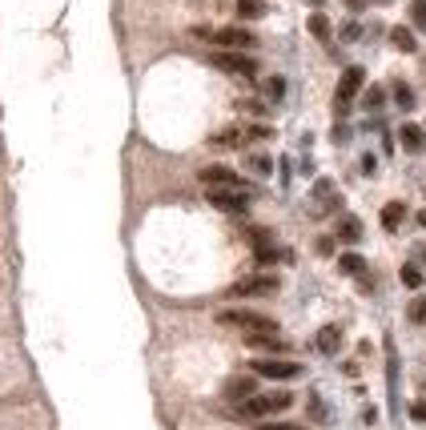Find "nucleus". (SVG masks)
Here are the masks:
<instances>
[{"instance_id": "obj_21", "label": "nucleus", "mask_w": 426, "mask_h": 430, "mask_svg": "<svg viewBox=\"0 0 426 430\" xmlns=\"http://www.w3.org/2000/svg\"><path fill=\"white\" fill-rule=\"evenodd\" d=\"M237 17L241 21H258V17H265V4L261 0H237Z\"/></svg>"}, {"instance_id": "obj_22", "label": "nucleus", "mask_w": 426, "mask_h": 430, "mask_svg": "<svg viewBox=\"0 0 426 430\" xmlns=\"http://www.w3.org/2000/svg\"><path fill=\"white\" fill-rule=\"evenodd\" d=\"M406 318H410L414 326H426V294H418V298L406 306Z\"/></svg>"}, {"instance_id": "obj_25", "label": "nucleus", "mask_w": 426, "mask_h": 430, "mask_svg": "<svg viewBox=\"0 0 426 430\" xmlns=\"http://www.w3.org/2000/svg\"><path fill=\"white\" fill-rule=\"evenodd\" d=\"M265 96H270V101H282V96H285V81H282V76H270V81H265Z\"/></svg>"}, {"instance_id": "obj_20", "label": "nucleus", "mask_w": 426, "mask_h": 430, "mask_svg": "<svg viewBox=\"0 0 426 430\" xmlns=\"http://www.w3.org/2000/svg\"><path fill=\"white\" fill-rule=\"evenodd\" d=\"M398 282H403L406 289H423V269L414 262H406L403 269H398Z\"/></svg>"}, {"instance_id": "obj_28", "label": "nucleus", "mask_w": 426, "mask_h": 430, "mask_svg": "<svg viewBox=\"0 0 426 430\" xmlns=\"http://www.w3.org/2000/svg\"><path fill=\"white\" fill-rule=\"evenodd\" d=\"M410 17H414L418 28H426V0H414V4H410Z\"/></svg>"}, {"instance_id": "obj_18", "label": "nucleus", "mask_w": 426, "mask_h": 430, "mask_svg": "<svg viewBox=\"0 0 426 430\" xmlns=\"http://www.w3.org/2000/svg\"><path fill=\"white\" fill-rule=\"evenodd\" d=\"M310 37H314V41H322V45H330V41H334L330 21H326L322 12H314V17H310Z\"/></svg>"}, {"instance_id": "obj_11", "label": "nucleus", "mask_w": 426, "mask_h": 430, "mask_svg": "<svg viewBox=\"0 0 426 430\" xmlns=\"http://www.w3.org/2000/svg\"><path fill=\"white\" fill-rule=\"evenodd\" d=\"M398 141H403L406 153H423L426 149V129L423 125H414V121H406L403 129H398Z\"/></svg>"}, {"instance_id": "obj_14", "label": "nucleus", "mask_w": 426, "mask_h": 430, "mask_svg": "<svg viewBox=\"0 0 426 430\" xmlns=\"http://www.w3.org/2000/svg\"><path fill=\"white\" fill-rule=\"evenodd\" d=\"M403 221H406V201H386V205H382V229H386V234H394Z\"/></svg>"}, {"instance_id": "obj_3", "label": "nucleus", "mask_w": 426, "mask_h": 430, "mask_svg": "<svg viewBox=\"0 0 426 430\" xmlns=\"http://www.w3.org/2000/svg\"><path fill=\"white\" fill-rule=\"evenodd\" d=\"M197 37L213 41L217 48H230V52H250L258 45V37L250 28H241V24H234V28H197Z\"/></svg>"}, {"instance_id": "obj_36", "label": "nucleus", "mask_w": 426, "mask_h": 430, "mask_svg": "<svg viewBox=\"0 0 426 430\" xmlns=\"http://www.w3.org/2000/svg\"><path fill=\"white\" fill-rule=\"evenodd\" d=\"M423 258H426V249H423Z\"/></svg>"}, {"instance_id": "obj_7", "label": "nucleus", "mask_w": 426, "mask_h": 430, "mask_svg": "<svg viewBox=\"0 0 426 430\" xmlns=\"http://www.w3.org/2000/svg\"><path fill=\"white\" fill-rule=\"evenodd\" d=\"M265 294H278L274 274H254V278H241L230 286V298H265Z\"/></svg>"}, {"instance_id": "obj_37", "label": "nucleus", "mask_w": 426, "mask_h": 430, "mask_svg": "<svg viewBox=\"0 0 426 430\" xmlns=\"http://www.w3.org/2000/svg\"><path fill=\"white\" fill-rule=\"evenodd\" d=\"M423 129H426V125H423Z\"/></svg>"}, {"instance_id": "obj_35", "label": "nucleus", "mask_w": 426, "mask_h": 430, "mask_svg": "<svg viewBox=\"0 0 426 430\" xmlns=\"http://www.w3.org/2000/svg\"><path fill=\"white\" fill-rule=\"evenodd\" d=\"M378 4H390V0H378Z\"/></svg>"}, {"instance_id": "obj_15", "label": "nucleus", "mask_w": 426, "mask_h": 430, "mask_svg": "<svg viewBox=\"0 0 426 430\" xmlns=\"http://www.w3.org/2000/svg\"><path fill=\"white\" fill-rule=\"evenodd\" d=\"M338 238L346 241V245H354V241H362V221H358L354 214L338 217Z\"/></svg>"}, {"instance_id": "obj_8", "label": "nucleus", "mask_w": 426, "mask_h": 430, "mask_svg": "<svg viewBox=\"0 0 426 430\" xmlns=\"http://www.w3.org/2000/svg\"><path fill=\"white\" fill-rule=\"evenodd\" d=\"M205 201L221 214H245L250 209V190H210Z\"/></svg>"}, {"instance_id": "obj_13", "label": "nucleus", "mask_w": 426, "mask_h": 430, "mask_svg": "<svg viewBox=\"0 0 426 430\" xmlns=\"http://www.w3.org/2000/svg\"><path fill=\"white\" fill-rule=\"evenodd\" d=\"M314 346H318L322 354H338V350H342V326H322L318 338H314Z\"/></svg>"}, {"instance_id": "obj_9", "label": "nucleus", "mask_w": 426, "mask_h": 430, "mask_svg": "<svg viewBox=\"0 0 426 430\" xmlns=\"http://www.w3.org/2000/svg\"><path fill=\"white\" fill-rule=\"evenodd\" d=\"M197 177H201L210 190H245V177H237L234 169H225V165H205Z\"/></svg>"}, {"instance_id": "obj_29", "label": "nucleus", "mask_w": 426, "mask_h": 430, "mask_svg": "<svg viewBox=\"0 0 426 430\" xmlns=\"http://www.w3.org/2000/svg\"><path fill=\"white\" fill-rule=\"evenodd\" d=\"M410 418H414V422H426V398H418V402L410 407Z\"/></svg>"}, {"instance_id": "obj_27", "label": "nucleus", "mask_w": 426, "mask_h": 430, "mask_svg": "<svg viewBox=\"0 0 426 430\" xmlns=\"http://www.w3.org/2000/svg\"><path fill=\"white\" fill-rule=\"evenodd\" d=\"M241 137H245V133H237V129H225V133H217V137H213V145H237Z\"/></svg>"}, {"instance_id": "obj_23", "label": "nucleus", "mask_w": 426, "mask_h": 430, "mask_svg": "<svg viewBox=\"0 0 426 430\" xmlns=\"http://www.w3.org/2000/svg\"><path fill=\"white\" fill-rule=\"evenodd\" d=\"M362 105H366L370 113H378L382 105H386V89H382V85H374V89H366V96H362Z\"/></svg>"}, {"instance_id": "obj_33", "label": "nucleus", "mask_w": 426, "mask_h": 430, "mask_svg": "<svg viewBox=\"0 0 426 430\" xmlns=\"http://www.w3.org/2000/svg\"><path fill=\"white\" fill-rule=\"evenodd\" d=\"M346 8H350V12H362V8H366V0H346Z\"/></svg>"}, {"instance_id": "obj_32", "label": "nucleus", "mask_w": 426, "mask_h": 430, "mask_svg": "<svg viewBox=\"0 0 426 430\" xmlns=\"http://www.w3.org/2000/svg\"><path fill=\"white\" fill-rule=\"evenodd\" d=\"M318 254H334V241L330 238H318Z\"/></svg>"}, {"instance_id": "obj_30", "label": "nucleus", "mask_w": 426, "mask_h": 430, "mask_svg": "<svg viewBox=\"0 0 426 430\" xmlns=\"http://www.w3.org/2000/svg\"><path fill=\"white\" fill-rule=\"evenodd\" d=\"M374 169H378V161H374V153H366V157H362V173H366V177H370V173H374Z\"/></svg>"}, {"instance_id": "obj_24", "label": "nucleus", "mask_w": 426, "mask_h": 430, "mask_svg": "<svg viewBox=\"0 0 426 430\" xmlns=\"http://www.w3.org/2000/svg\"><path fill=\"white\" fill-rule=\"evenodd\" d=\"M314 197H318L322 205H334V181H330V177H318V185H314Z\"/></svg>"}, {"instance_id": "obj_5", "label": "nucleus", "mask_w": 426, "mask_h": 430, "mask_svg": "<svg viewBox=\"0 0 426 430\" xmlns=\"http://www.w3.org/2000/svg\"><path fill=\"white\" fill-rule=\"evenodd\" d=\"M254 374L270 382H294V378H302V366L290 358H254Z\"/></svg>"}, {"instance_id": "obj_4", "label": "nucleus", "mask_w": 426, "mask_h": 430, "mask_svg": "<svg viewBox=\"0 0 426 430\" xmlns=\"http://www.w3.org/2000/svg\"><path fill=\"white\" fill-rule=\"evenodd\" d=\"M210 65L213 69H221V72H234V76H245V81H254L258 76V61L250 57V52H230V48H217L210 57Z\"/></svg>"}, {"instance_id": "obj_2", "label": "nucleus", "mask_w": 426, "mask_h": 430, "mask_svg": "<svg viewBox=\"0 0 426 430\" xmlns=\"http://www.w3.org/2000/svg\"><path fill=\"white\" fill-rule=\"evenodd\" d=\"M217 322H221V326H237V330H245V334H278V322L265 318V314H258V310H221Z\"/></svg>"}, {"instance_id": "obj_16", "label": "nucleus", "mask_w": 426, "mask_h": 430, "mask_svg": "<svg viewBox=\"0 0 426 430\" xmlns=\"http://www.w3.org/2000/svg\"><path fill=\"white\" fill-rule=\"evenodd\" d=\"M390 45L403 48V52H414V48H418V41H414V32H410L406 24H398V28H390Z\"/></svg>"}, {"instance_id": "obj_34", "label": "nucleus", "mask_w": 426, "mask_h": 430, "mask_svg": "<svg viewBox=\"0 0 426 430\" xmlns=\"http://www.w3.org/2000/svg\"><path fill=\"white\" fill-rule=\"evenodd\" d=\"M418 225H423V229H426V209H423V214H418Z\"/></svg>"}, {"instance_id": "obj_12", "label": "nucleus", "mask_w": 426, "mask_h": 430, "mask_svg": "<svg viewBox=\"0 0 426 430\" xmlns=\"http://www.w3.org/2000/svg\"><path fill=\"white\" fill-rule=\"evenodd\" d=\"M245 346L265 350V354H285V350H290V346L282 342V334H245Z\"/></svg>"}, {"instance_id": "obj_19", "label": "nucleus", "mask_w": 426, "mask_h": 430, "mask_svg": "<svg viewBox=\"0 0 426 430\" xmlns=\"http://www.w3.org/2000/svg\"><path fill=\"white\" fill-rule=\"evenodd\" d=\"M390 89H394V105H398V109H406V113H410V109H414V101H418V96H414V89H410L406 81H394Z\"/></svg>"}, {"instance_id": "obj_26", "label": "nucleus", "mask_w": 426, "mask_h": 430, "mask_svg": "<svg viewBox=\"0 0 426 430\" xmlns=\"http://www.w3.org/2000/svg\"><path fill=\"white\" fill-rule=\"evenodd\" d=\"M250 169H254V173H258V177H265V173H270V157H265V153H254V161H250Z\"/></svg>"}, {"instance_id": "obj_10", "label": "nucleus", "mask_w": 426, "mask_h": 430, "mask_svg": "<svg viewBox=\"0 0 426 430\" xmlns=\"http://www.w3.org/2000/svg\"><path fill=\"white\" fill-rule=\"evenodd\" d=\"M258 394V382H254V374H237V378H230V386H225V398L230 402H245V398H254Z\"/></svg>"}, {"instance_id": "obj_31", "label": "nucleus", "mask_w": 426, "mask_h": 430, "mask_svg": "<svg viewBox=\"0 0 426 430\" xmlns=\"http://www.w3.org/2000/svg\"><path fill=\"white\" fill-rule=\"evenodd\" d=\"M258 430H302V427H290V422H261Z\"/></svg>"}, {"instance_id": "obj_1", "label": "nucleus", "mask_w": 426, "mask_h": 430, "mask_svg": "<svg viewBox=\"0 0 426 430\" xmlns=\"http://www.w3.org/2000/svg\"><path fill=\"white\" fill-rule=\"evenodd\" d=\"M294 407V394L290 390H270V394H254L241 402V414L245 418H270V414H282V410Z\"/></svg>"}, {"instance_id": "obj_6", "label": "nucleus", "mask_w": 426, "mask_h": 430, "mask_svg": "<svg viewBox=\"0 0 426 430\" xmlns=\"http://www.w3.org/2000/svg\"><path fill=\"white\" fill-rule=\"evenodd\" d=\"M362 85H366V72H362V65H350V69L342 72V81H338V93H334V109H338V113H346V109L354 105V96L362 93Z\"/></svg>"}, {"instance_id": "obj_17", "label": "nucleus", "mask_w": 426, "mask_h": 430, "mask_svg": "<svg viewBox=\"0 0 426 430\" xmlns=\"http://www.w3.org/2000/svg\"><path fill=\"white\" fill-rule=\"evenodd\" d=\"M338 269L350 274V278H362V274H366V258H362V254H342V258H338Z\"/></svg>"}]
</instances>
